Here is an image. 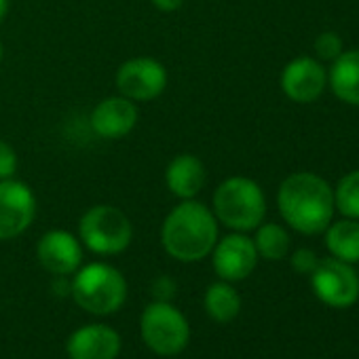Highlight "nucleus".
Segmentation results:
<instances>
[{
	"mask_svg": "<svg viewBox=\"0 0 359 359\" xmlns=\"http://www.w3.org/2000/svg\"><path fill=\"white\" fill-rule=\"evenodd\" d=\"M161 241L165 252L180 262H199L218 241L214 212L197 199L180 201L163 220Z\"/></svg>",
	"mask_w": 359,
	"mask_h": 359,
	"instance_id": "1",
	"label": "nucleus"
},
{
	"mask_svg": "<svg viewBox=\"0 0 359 359\" xmlns=\"http://www.w3.org/2000/svg\"><path fill=\"white\" fill-rule=\"evenodd\" d=\"M283 220L302 235L325 231L334 214V195L330 184L315 173H292L283 180L277 195Z\"/></svg>",
	"mask_w": 359,
	"mask_h": 359,
	"instance_id": "2",
	"label": "nucleus"
},
{
	"mask_svg": "<svg viewBox=\"0 0 359 359\" xmlns=\"http://www.w3.org/2000/svg\"><path fill=\"white\" fill-rule=\"evenodd\" d=\"M212 212L224 226L237 233H245L262 224L266 214V199L254 180L233 175L216 189Z\"/></svg>",
	"mask_w": 359,
	"mask_h": 359,
	"instance_id": "3",
	"label": "nucleus"
},
{
	"mask_svg": "<svg viewBox=\"0 0 359 359\" xmlns=\"http://www.w3.org/2000/svg\"><path fill=\"white\" fill-rule=\"evenodd\" d=\"M72 296L81 309L93 315H110L118 311L127 298L125 277L110 264L91 262L76 271Z\"/></svg>",
	"mask_w": 359,
	"mask_h": 359,
	"instance_id": "4",
	"label": "nucleus"
},
{
	"mask_svg": "<svg viewBox=\"0 0 359 359\" xmlns=\"http://www.w3.org/2000/svg\"><path fill=\"white\" fill-rule=\"evenodd\" d=\"M81 243L93 254L114 256L129 248L133 226L125 212L114 205H93L79 222Z\"/></svg>",
	"mask_w": 359,
	"mask_h": 359,
	"instance_id": "5",
	"label": "nucleus"
},
{
	"mask_svg": "<svg viewBox=\"0 0 359 359\" xmlns=\"http://www.w3.org/2000/svg\"><path fill=\"white\" fill-rule=\"evenodd\" d=\"M142 338L156 355L182 353L191 340V327L187 317L169 302H152L142 315Z\"/></svg>",
	"mask_w": 359,
	"mask_h": 359,
	"instance_id": "6",
	"label": "nucleus"
},
{
	"mask_svg": "<svg viewBox=\"0 0 359 359\" xmlns=\"http://www.w3.org/2000/svg\"><path fill=\"white\" fill-rule=\"evenodd\" d=\"M311 277L313 292L327 306L346 309L359 298V277L348 262H342L338 258L319 260Z\"/></svg>",
	"mask_w": 359,
	"mask_h": 359,
	"instance_id": "7",
	"label": "nucleus"
},
{
	"mask_svg": "<svg viewBox=\"0 0 359 359\" xmlns=\"http://www.w3.org/2000/svg\"><path fill=\"white\" fill-rule=\"evenodd\" d=\"M114 85L118 95L131 102L156 100L167 87V70L154 57H131L118 66Z\"/></svg>",
	"mask_w": 359,
	"mask_h": 359,
	"instance_id": "8",
	"label": "nucleus"
},
{
	"mask_svg": "<svg viewBox=\"0 0 359 359\" xmlns=\"http://www.w3.org/2000/svg\"><path fill=\"white\" fill-rule=\"evenodd\" d=\"M36 218V197L22 180H0V241L26 233Z\"/></svg>",
	"mask_w": 359,
	"mask_h": 359,
	"instance_id": "9",
	"label": "nucleus"
},
{
	"mask_svg": "<svg viewBox=\"0 0 359 359\" xmlns=\"http://www.w3.org/2000/svg\"><path fill=\"white\" fill-rule=\"evenodd\" d=\"M214 271L222 281H241L250 277L258 264V252L254 239L243 233L226 235L216 241L214 250Z\"/></svg>",
	"mask_w": 359,
	"mask_h": 359,
	"instance_id": "10",
	"label": "nucleus"
},
{
	"mask_svg": "<svg viewBox=\"0 0 359 359\" xmlns=\"http://www.w3.org/2000/svg\"><path fill=\"white\" fill-rule=\"evenodd\" d=\"M36 256L45 271L66 277L81 269L83 243L72 233L55 229L41 237V241L36 245Z\"/></svg>",
	"mask_w": 359,
	"mask_h": 359,
	"instance_id": "11",
	"label": "nucleus"
},
{
	"mask_svg": "<svg viewBox=\"0 0 359 359\" xmlns=\"http://www.w3.org/2000/svg\"><path fill=\"white\" fill-rule=\"evenodd\" d=\"M137 106L135 102L123 97V95H112L102 100L93 112H91V129L97 137L104 140H121L129 135L135 125H137Z\"/></svg>",
	"mask_w": 359,
	"mask_h": 359,
	"instance_id": "12",
	"label": "nucleus"
},
{
	"mask_svg": "<svg viewBox=\"0 0 359 359\" xmlns=\"http://www.w3.org/2000/svg\"><path fill=\"white\" fill-rule=\"evenodd\" d=\"M325 81L327 76L319 62L311 57H298L283 68L281 89L290 100L298 104H309L323 93Z\"/></svg>",
	"mask_w": 359,
	"mask_h": 359,
	"instance_id": "13",
	"label": "nucleus"
},
{
	"mask_svg": "<svg viewBox=\"0 0 359 359\" xmlns=\"http://www.w3.org/2000/svg\"><path fill=\"white\" fill-rule=\"evenodd\" d=\"M70 359H116L121 353V336L104 323L79 327L66 344Z\"/></svg>",
	"mask_w": 359,
	"mask_h": 359,
	"instance_id": "14",
	"label": "nucleus"
},
{
	"mask_svg": "<svg viewBox=\"0 0 359 359\" xmlns=\"http://www.w3.org/2000/svg\"><path fill=\"white\" fill-rule=\"evenodd\" d=\"M205 182L208 169L197 154L182 152L173 156L165 167V187L180 201L197 199V195L205 189Z\"/></svg>",
	"mask_w": 359,
	"mask_h": 359,
	"instance_id": "15",
	"label": "nucleus"
},
{
	"mask_svg": "<svg viewBox=\"0 0 359 359\" xmlns=\"http://www.w3.org/2000/svg\"><path fill=\"white\" fill-rule=\"evenodd\" d=\"M330 85L338 100L359 106V49L340 53L334 60Z\"/></svg>",
	"mask_w": 359,
	"mask_h": 359,
	"instance_id": "16",
	"label": "nucleus"
},
{
	"mask_svg": "<svg viewBox=\"0 0 359 359\" xmlns=\"http://www.w3.org/2000/svg\"><path fill=\"white\" fill-rule=\"evenodd\" d=\"M325 245L334 258L348 264L359 262V222L351 218L332 224L325 233Z\"/></svg>",
	"mask_w": 359,
	"mask_h": 359,
	"instance_id": "17",
	"label": "nucleus"
},
{
	"mask_svg": "<svg viewBox=\"0 0 359 359\" xmlns=\"http://www.w3.org/2000/svg\"><path fill=\"white\" fill-rule=\"evenodd\" d=\"M205 309L214 321L229 323L241 311V298L229 281L212 283L205 292Z\"/></svg>",
	"mask_w": 359,
	"mask_h": 359,
	"instance_id": "18",
	"label": "nucleus"
},
{
	"mask_svg": "<svg viewBox=\"0 0 359 359\" xmlns=\"http://www.w3.org/2000/svg\"><path fill=\"white\" fill-rule=\"evenodd\" d=\"M254 245L258 256L266 260H281L290 252V235L279 224H262L256 231Z\"/></svg>",
	"mask_w": 359,
	"mask_h": 359,
	"instance_id": "19",
	"label": "nucleus"
},
{
	"mask_svg": "<svg viewBox=\"0 0 359 359\" xmlns=\"http://www.w3.org/2000/svg\"><path fill=\"white\" fill-rule=\"evenodd\" d=\"M334 205H338L340 214L346 218H359V171L346 173L334 193Z\"/></svg>",
	"mask_w": 359,
	"mask_h": 359,
	"instance_id": "20",
	"label": "nucleus"
},
{
	"mask_svg": "<svg viewBox=\"0 0 359 359\" xmlns=\"http://www.w3.org/2000/svg\"><path fill=\"white\" fill-rule=\"evenodd\" d=\"M315 51L321 60H336L342 53V41L338 34L334 32H323L317 41H315Z\"/></svg>",
	"mask_w": 359,
	"mask_h": 359,
	"instance_id": "21",
	"label": "nucleus"
},
{
	"mask_svg": "<svg viewBox=\"0 0 359 359\" xmlns=\"http://www.w3.org/2000/svg\"><path fill=\"white\" fill-rule=\"evenodd\" d=\"M18 171V154L13 146L5 140H0V180H9Z\"/></svg>",
	"mask_w": 359,
	"mask_h": 359,
	"instance_id": "22",
	"label": "nucleus"
},
{
	"mask_svg": "<svg viewBox=\"0 0 359 359\" xmlns=\"http://www.w3.org/2000/svg\"><path fill=\"white\" fill-rule=\"evenodd\" d=\"M317 264H319V260H317L315 252H311V250H298V252H294V256H292V269H294L296 273L311 275V273L315 271Z\"/></svg>",
	"mask_w": 359,
	"mask_h": 359,
	"instance_id": "23",
	"label": "nucleus"
},
{
	"mask_svg": "<svg viewBox=\"0 0 359 359\" xmlns=\"http://www.w3.org/2000/svg\"><path fill=\"white\" fill-rule=\"evenodd\" d=\"M150 3L163 13H173L184 5V0H150Z\"/></svg>",
	"mask_w": 359,
	"mask_h": 359,
	"instance_id": "24",
	"label": "nucleus"
},
{
	"mask_svg": "<svg viewBox=\"0 0 359 359\" xmlns=\"http://www.w3.org/2000/svg\"><path fill=\"white\" fill-rule=\"evenodd\" d=\"M9 3H11V0H0V24L5 22V18L9 13Z\"/></svg>",
	"mask_w": 359,
	"mask_h": 359,
	"instance_id": "25",
	"label": "nucleus"
},
{
	"mask_svg": "<svg viewBox=\"0 0 359 359\" xmlns=\"http://www.w3.org/2000/svg\"><path fill=\"white\" fill-rule=\"evenodd\" d=\"M3 57H5V47H3V43H0V64H3Z\"/></svg>",
	"mask_w": 359,
	"mask_h": 359,
	"instance_id": "26",
	"label": "nucleus"
}]
</instances>
